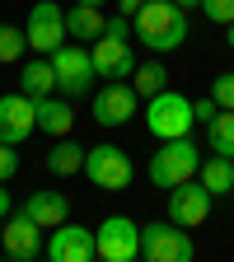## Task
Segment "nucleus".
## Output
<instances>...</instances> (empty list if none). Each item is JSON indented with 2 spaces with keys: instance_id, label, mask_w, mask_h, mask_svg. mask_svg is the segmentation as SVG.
<instances>
[{
  "instance_id": "5701e85b",
  "label": "nucleus",
  "mask_w": 234,
  "mask_h": 262,
  "mask_svg": "<svg viewBox=\"0 0 234 262\" xmlns=\"http://www.w3.org/2000/svg\"><path fill=\"white\" fill-rule=\"evenodd\" d=\"M24 52H28V38H24V28H14V24H0V66L19 61Z\"/></svg>"
},
{
  "instance_id": "4468645a",
  "label": "nucleus",
  "mask_w": 234,
  "mask_h": 262,
  "mask_svg": "<svg viewBox=\"0 0 234 262\" xmlns=\"http://www.w3.org/2000/svg\"><path fill=\"white\" fill-rule=\"evenodd\" d=\"M42 257H52V262H89V257H98L94 253V229L61 220L52 229V239L42 244Z\"/></svg>"
},
{
  "instance_id": "c85d7f7f",
  "label": "nucleus",
  "mask_w": 234,
  "mask_h": 262,
  "mask_svg": "<svg viewBox=\"0 0 234 262\" xmlns=\"http://www.w3.org/2000/svg\"><path fill=\"white\" fill-rule=\"evenodd\" d=\"M10 211H14V202H10V192H5V183H0V220H5Z\"/></svg>"
},
{
  "instance_id": "a878e982",
  "label": "nucleus",
  "mask_w": 234,
  "mask_h": 262,
  "mask_svg": "<svg viewBox=\"0 0 234 262\" xmlns=\"http://www.w3.org/2000/svg\"><path fill=\"white\" fill-rule=\"evenodd\" d=\"M19 173V145H5L0 141V183H10Z\"/></svg>"
},
{
  "instance_id": "393cba45",
  "label": "nucleus",
  "mask_w": 234,
  "mask_h": 262,
  "mask_svg": "<svg viewBox=\"0 0 234 262\" xmlns=\"http://www.w3.org/2000/svg\"><path fill=\"white\" fill-rule=\"evenodd\" d=\"M197 10H202L211 24H234V0H202Z\"/></svg>"
},
{
  "instance_id": "4be33fe9",
  "label": "nucleus",
  "mask_w": 234,
  "mask_h": 262,
  "mask_svg": "<svg viewBox=\"0 0 234 262\" xmlns=\"http://www.w3.org/2000/svg\"><path fill=\"white\" fill-rule=\"evenodd\" d=\"M131 89H136L141 98H150V94H159V89H169V71H164V61H136V71H131Z\"/></svg>"
},
{
  "instance_id": "7ed1b4c3",
  "label": "nucleus",
  "mask_w": 234,
  "mask_h": 262,
  "mask_svg": "<svg viewBox=\"0 0 234 262\" xmlns=\"http://www.w3.org/2000/svg\"><path fill=\"white\" fill-rule=\"evenodd\" d=\"M197 169H202V150H197L192 136H174V141H164L150 155V183L164 187V192L187 183V178H197Z\"/></svg>"
},
{
  "instance_id": "39448f33",
  "label": "nucleus",
  "mask_w": 234,
  "mask_h": 262,
  "mask_svg": "<svg viewBox=\"0 0 234 262\" xmlns=\"http://www.w3.org/2000/svg\"><path fill=\"white\" fill-rule=\"evenodd\" d=\"M192 98L174 94V89H159L150 94V108H145V126L155 141H174V136H192Z\"/></svg>"
},
{
  "instance_id": "6e6552de",
  "label": "nucleus",
  "mask_w": 234,
  "mask_h": 262,
  "mask_svg": "<svg viewBox=\"0 0 234 262\" xmlns=\"http://www.w3.org/2000/svg\"><path fill=\"white\" fill-rule=\"evenodd\" d=\"M94 253L103 262H136L141 257V225L131 215H108L94 229Z\"/></svg>"
},
{
  "instance_id": "f03ea898",
  "label": "nucleus",
  "mask_w": 234,
  "mask_h": 262,
  "mask_svg": "<svg viewBox=\"0 0 234 262\" xmlns=\"http://www.w3.org/2000/svg\"><path fill=\"white\" fill-rule=\"evenodd\" d=\"M131 19L126 14H117V19H108L103 24V33L94 38V47H89V56H94V71H98V80H126L131 71H136V52H131Z\"/></svg>"
},
{
  "instance_id": "20e7f679",
  "label": "nucleus",
  "mask_w": 234,
  "mask_h": 262,
  "mask_svg": "<svg viewBox=\"0 0 234 262\" xmlns=\"http://www.w3.org/2000/svg\"><path fill=\"white\" fill-rule=\"evenodd\" d=\"M52 71H56V94H66L71 103H75V98H84V94H94L98 71H94V56H89L84 42H71V38H66V42L52 52Z\"/></svg>"
},
{
  "instance_id": "dca6fc26",
  "label": "nucleus",
  "mask_w": 234,
  "mask_h": 262,
  "mask_svg": "<svg viewBox=\"0 0 234 262\" xmlns=\"http://www.w3.org/2000/svg\"><path fill=\"white\" fill-rule=\"evenodd\" d=\"M38 103V131H47V136H71L75 131V108H71V98H33Z\"/></svg>"
},
{
  "instance_id": "c756f323",
  "label": "nucleus",
  "mask_w": 234,
  "mask_h": 262,
  "mask_svg": "<svg viewBox=\"0 0 234 262\" xmlns=\"http://www.w3.org/2000/svg\"><path fill=\"white\" fill-rule=\"evenodd\" d=\"M174 5H183V10H197V5H202V0H174Z\"/></svg>"
},
{
  "instance_id": "412c9836",
  "label": "nucleus",
  "mask_w": 234,
  "mask_h": 262,
  "mask_svg": "<svg viewBox=\"0 0 234 262\" xmlns=\"http://www.w3.org/2000/svg\"><path fill=\"white\" fill-rule=\"evenodd\" d=\"M197 178H202L216 196H225V192H234V159H225V155H211V159H202V169H197Z\"/></svg>"
},
{
  "instance_id": "aec40b11",
  "label": "nucleus",
  "mask_w": 234,
  "mask_h": 262,
  "mask_svg": "<svg viewBox=\"0 0 234 262\" xmlns=\"http://www.w3.org/2000/svg\"><path fill=\"white\" fill-rule=\"evenodd\" d=\"M206 145H211V155L234 159V108H220V113L206 122Z\"/></svg>"
},
{
  "instance_id": "f257e3e1",
  "label": "nucleus",
  "mask_w": 234,
  "mask_h": 262,
  "mask_svg": "<svg viewBox=\"0 0 234 262\" xmlns=\"http://www.w3.org/2000/svg\"><path fill=\"white\" fill-rule=\"evenodd\" d=\"M131 33H136L155 56L178 52L187 42V10L174 5V0H145V5L131 14Z\"/></svg>"
},
{
  "instance_id": "2eb2a0df",
  "label": "nucleus",
  "mask_w": 234,
  "mask_h": 262,
  "mask_svg": "<svg viewBox=\"0 0 234 262\" xmlns=\"http://www.w3.org/2000/svg\"><path fill=\"white\" fill-rule=\"evenodd\" d=\"M24 215L33 225H42V229H56L61 220H71V196H66V192H52V187L28 192L24 196Z\"/></svg>"
},
{
  "instance_id": "0eeeda50",
  "label": "nucleus",
  "mask_w": 234,
  "mask_h": 262,
  "mask_svg": "<svg viewBox=\"0 0 234 262\" xmlns=\"http://www.w3.org/2000/svg\"><path fill=\"white\" fill-rule=\"evenodd\" d=\"M192 239L187 229L174 225V220H150L141 225V257L145 262H192Z\"/></svg>"
},
{
  "instance_id": "423d86ee",
  "label": "nucleus",
  "mask_w": 234,
  "mask_h": 262,
  "mask_svg": "<svg viewBox=\"0 0 234 262\" xmlns=\"http://www.w3.org/2000/svg\"><path fill=\"white\" fill-rule=\"evenodd\" d=\"M94 187H103V192H122V187H131V178H136V169H131V155L122 150V145H94V150H84V169H80Z\"/></svg>"
},
{
  "instance_id": "9d476101",
  "label": "nucleus",
  "mask_w": 234,
  "mask_h": 262,
  "mask_svg": "<svg viewBox=\"0 0 234 262\" xmlns=\"http://www.w3.org/2000/svg\"><path fill=\"white\" fill-rule=\"evenodd\" d=\"M0 253L10 262H38L42 257V225H33L24 211H10L0 220Z\"/></svg>"
},
{
  "instance_id": "b1692460",
  "label": "nucleus",
  "mask_w": 234,
  "mask_h": 262,
  "mask_svg": "<svg viewBox=\"0 0 234 262\" xmlns=\"http://www.w3.org/2000/svg\"><path fill=\"white\" fill-rule=\"evenodd\" d=\"M211 98H216V108H234V71L211 80Z\"/></svg>"
},
{
  "instance_id": "ddd939ff",
  "label": "nucleus",
  "mask_w": 234,
  "mask_h": 262,
  "mask_svg": "<svg viewBox=\"0 0 234 262\" xmlns=\"http://www.w3.org/2000/svg\"><path fill=\"white\" fill-rule=\"evenodd\" d=\"M38 131V103L28 94H0V141L24 145Z\"/></svg>"
},
{
  "instance_id": "1a4fd4ad",
  "label": "nucleus",
  "mask_w": 234,
  "mask_h": 262,
  "mask_svg": "<svg viewBox=\"0 0 234 262\" xmlns=\"http://www.w3.org/2000/svg\"><path fill=\"white\" fill-rule=\"evenodd\" d=\"M24 38H28V47L38 56H52L66 42V5H61V0H38V5L28 10Z\"/></svg>"
},
{
  "instance_id": "9b49d317",
  "label": "nucleus",
  "mask_w": 234,
  "mask_h": 262,
  "mask_svg": "<svg viewBox=\"0 0 234 262\" xmlns=\"http://www.w3.org/2000/svg\"><path fill=\"white\" fill-rule=\"evenodd\" d=\"M216 206V192L202 183V178H187L178 187H169V220L183 225V229H197Z\"/></svg>"
},
{
  "instance_id": "a211bd4d",
  "label": "nucleus",
  "mask_w": 234,
  "mask_h": 262,
  "mask_svg": "<svg viewBox=\"0 0 234 262\" xmlns=\"http://www.w3.org/2000/svg\"><path fill=\"white\" fill-rule=\"evenodd\" d=\"M80 169H84V145L71 141V136H56V145L47 150V173L71 178V173H80Z\"/></svg>"
},
{
  "instance_id": "2f4dec72",
  "label": "nucleus",
  "mask_w": 234,
  "mask_h": 262,
  "mask_svg": "<svg viewBox=\"0 0 234 262\" xmlns=\"http://www.w3.org/2000/svg\"><path fill=\"white\" fill-rule=\"evenodd\" d=\"M75 5H103V0H75Z\"/></svg>"
},
{
  "instance_id": "6ab92c4d",
  "label": "nucleus",
  "mask_w": 234,
  "mask_h": 262,
  "mask_svg": "<svg viewBox=\"0 0 234 262\" xmlns=\"http://www.w3.org/2000/svg\"><path fill=\"white\" fill-rule=\"evenodd\" d=\"M52 89H56L52 56H38V61H28L24 71H19V94H28V98H47Z\"/></svg>"
},
{
  "instance_id": "f3484780",
  "label": "nucleus",
  "mask_w": 234,
  "mask_h": 262,
  "mask_svg": "<svg viewBox=\"0 0 234 262\" xmlns=\"http://www.w3.org/2000/svg\"><path fill=\"white\" fill-rule=\"evenodd\" d=\"M103 10L98 5H71L66 10V38H75V42H94L98 33H103Z\"/></svg>"
},
{
  "instance_id": "7c9ffc66",
  "label": "nucleus",
  "mask_w": 234,
  "mask_h": 262,
  "mask_svg": "<svg viewBox=\"0 0 234 262\" xmlns=\"http://www.w3.org/2000/svg\"><path fill=\"white\" fill-rule=\"evenodd\" d=\"M225 42H229V47H234V24H225Z\"/></svg>"
},
{
  "instance_id": "cd10ccee",
  "label": "nucleus",
  "mask_w": 234,
  "mask_h": 262,
  "mask_svg": "<svg viewBox=\"0 0 234 262\" xmlns=\"http://www.w3.org/2000/svg\"><path fill=\"white\" fill-rule=\"evenodd\" d=\"M113 5H117V14H126V19H131V14L145 5V0H113Z\"/></svg>"
},
{
  "instance_id": "f8f14e48",
  "label": "nucleus",
  "mask_w": 234,
  "mask_h": 262,
  "mask_svg": "<svg viewBox=\"0 0 234 262\" xmlns=\"http://www.w3.org/2000/svg\"><path fill=\"white\" fill-rule=\"evenodd\" d=\"M141 108V94L122 84V80H108L103 89H94V122L98 126H126Z\"/></svg>"
},
{
  "instance_id": "bb28decb",
  "label": "nucleus",
  "mask_w": 234,
  "mask_h": 262,
  "mask_svg": "<svg viewBox=\"0 0 234 262\" xmlns=\"http://www.w3.org/2000/svg\"><path fill=\"white\" fill-rule=\"evenodd\" d=\"M216 113H220V108H216V98H211V94H206V98H197V103H192V117H197V122H211Z\"/></svg>"
}]
</instances>
